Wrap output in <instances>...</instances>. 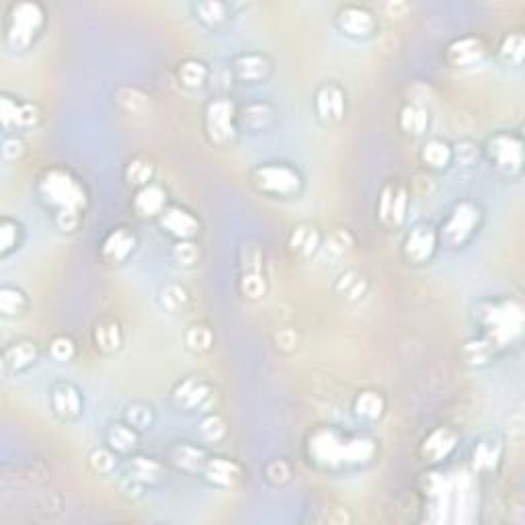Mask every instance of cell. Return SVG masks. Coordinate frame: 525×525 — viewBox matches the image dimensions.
Segmentation results:
<instances>
[{
	"mask_svg": "<svg viewBox=\"0 0 525 525\" xmlns=\"http://www.w3.org/2000/svg\"><path fill=\"white\" fill-rule=\"evenodd\" d=\"M458 441V433L454 429L436 427L423 437L418 454H421L423 462H427L429 466H437V464H444L455 452Z\"/></svg>",
	"mask_w": 525,
	"mask_h": 525,
	"instance_id": "obj_21",
	"label": "cell"
},
{
	"mask_svg": "<svg viewBox=\"0 0 525 525\" xmlns=\"http://www.w3.org/2000/svg\"><path fill=\"white\" fill-rule=\"evenodd\" d=\"M277 109L269 101H250L239 108V127L250 134H265L277 124Z\"/></svg>",
	"mask_w": 525,
	"mask_h": 525,
	"instance_id": "obj_25",
	"label": "cell"
},
{
	"mask_svg": "<svg viewBox=\"0 0 525 525\" xmlns=\"http://www.w3.org/2000/svg\"><path fill=\"white\" fill-rule=\"evenodd\" d=\"M306 454L308 460L323 470H352L374 462L378 445L368 436H355L337 427H316L308 436Z\"/></svg>",
	"mask_w": 525,
	"mask_h": 525,
	"instance_id": "obj_1",
	"label": "cell"
},
{
	"mask_svg": "<svg viewBox=\"0 0 525 525\" xmlns=\"http://www.w3.org/2000/svg\"><path fill=\"white\" fill-rule=\"evenodd\" d=\"M166 205H169V192L158 181L136 189L132 197V210L140 220H158V216L166 210Z\"/></svg>",
	"mask_w": 525,
	"mask_h": 525,
	"instance_id": "obj_22",
	"label": "cell"
},
{
	"mask_svg": "<svg viewBox=\"0 0 525 525\" xmlns=\"http://www.w3.org/2000/svg\"><path fill=\"white\" fill-rule=\"evenodd\" d=\"M203 134L211 146H232L239 136V108L228 97H216L203 108Z\"/></svg>",
	"mask_w": 525,
	"mask_h": 525,
	"instance_id": "obj_7",
	"label": "cell"
},
{
	"mask_svg": "<svg viewBox=\"0 0 525 525\" xmlns=\"http://www.w3.org/2000/svg\"><path fill=\"white\" fill-rule=\"evenodd\" d=\"M410 208V192L402 179H388L378 193L376 216L388 230H398L407 224Z\"/></svg>",
	"mask_w": 525,
	"mask_h": 525,
	"instance_id": "obj_9",
	"label": "cell"
},
{
	"mask_svg": "<svg viewBox=\"0 0 525 525\" xmlns=\"http://www.w3.org/2000/svg\"><path fill=\"white\" fill-rule=\"evenodd\" d=\"M472 318L478 334L489 341L497 352L515 345L523 334V306L513 298L476 302L472 308Z\"/></svg>",
	"mask_w": 525,
	"mask_h": 525,
	"instance_id": "obj_2",
	"label": "cell"
},
{
	"mask_svg": "<svg viewBox=\"0 0 525 525\" xmlns=\"http://www.w3.org/2000/svg\"><path fill=\"white\" fill-rule=\"evenodd\" d=\"M166 468L163 462L150 455H138L132 454L126 458V478L134 481L136 484L150 489V486H158L164 483Z\"/></svg>",
	"mask_w": 525,
	"mask_h": 525,
	"instance_id": "obj_26",
	"label": "cell"
},
{
	"mask_svg": "<svg viewBox=\"0 0 525 525\" xmlns=\"http://www.w3.org/2000/svg\"><path fill=\"white\" fill-rule=\"evenodd\" d=\"M45 14L43 5L35 0H19L11 3L5 13V45L13 54L32 50L35 42L45 29Z\"/></svg>",
	"mask_w": 525,
	"mask_h": 525,
	"instance_id": "obj_4",
	"label": "cell"
},
{
	"mask_svg": "<svg viewBox=\"0 0 525 525\" xmlns=\"http://www.w3.org/2000/svg\"><path fill=\"white\" fill-rule=\"evenodd\" d=\"M353 247L355 236L352 234V230H347V228H337V230H333L323 242V250L326 257L331 258H343L345 255L352 253Z\"/></svg>",
	"mask_w": 525,
	"mask_h": 525,
	"instance_id": "obj_49",
	"label": "cell"
},
{
	"mask_svg": "<svg viewBox=\"0 0 525 525\" xmlns=\"http://www.w3.org/2000/svg\"><path fill=\"white\" fill-rule=\"evenodd\" d=\"M105 444H108L119 458H127V455H132L138 450L140 433L121 418L119 423L109 425L108 433H105Z\"/></svg>",
	"mask_w": 525,
	"mask_h": 525,
	"instance_id": "obj_33",
	"label": "cell"
},
{
	"mask_svg": "<svg viewBox=\"0 0 525 525\" xmlns=\"http://www.w3.org/2000/svg\"><path fill=\"white\" fill-rule=\"evenodd\" d=\"M276 347L281 353H292L298 349V334L292 329H281L276 333Z\"/></svg>",
	"mask_w": 525,
	"mask_h": 525,
	"instance_id": "obj_56",
	"label": "cell"
},
{
	"mask_svg": "<svg viewBox=\"0 0 525 525\" xmlns=\"http://www.w3.org/2000/svg\"><path fill=\"white\" fill-rule=\"evenodd\" d=\"M497 56L509 66H521L525 58V37L521 33H505L497 48Z\"/></svg>",
	"mask_w": 525,
	"mask_h": 525,
	"instance_id": "obj_48",
	"label": "cell"
},
{
	"mask_svg": "<svg viewBox=\"0 0 525 525\" xmlns=\"http://www.w3.org/2000/svg\"><path fill=\"white\" fill-rule=\"evenodd\" d=\"M163 234L169 236L174 242L177 240H195L200 236L202 222L192 210L183 208L179 203H169L166 210L156 220Z\"/></svg>",
	"mask_w": 525,
	"mask_h": 525,
	"instance_id": "obj_16",
	"label": "cell"
},
{
	"mask_svg": "<svg viewBox=\"0 0 525 525\" xmlns=\"http://www.w3.org/2000/svg\"><path fill=\"white\" fill-rule=\"evenodd\" d=\"M42 109L33 101H23L19 97L9 93L0 95V124L5 134H19L27 129H35L42 124Z\"/></svg>",
	"mask_w": 525,
	"mask_h": 525,
	"instance_id": "obj_13",
	"label": "cell"
},
{
	"mask_svg": "<svg viewBox=\"0 0 525 525\" xmlns=\"http://www.w3.org/2000/svg\"><path fill=\"white\" fill-rule=\"evenodd\" d=\"M177 82L185 90H202L210 82V66L200 58H187L177 66Z\"/></svg>",
	"mask_w": 525,
	"mask_h": 525,
	"instance_id": "obj_36",
	"label": "cell"
},
{
	"mask_svg": "<svg viewBox=\"0 0 525 525\" xmlns=\"http://www.w3.org/2000/svg\"><path fill=\"white\" fill-rule=\"evenodd\" d=\"M258 193L271 200H294L304 192V174L290 163H261L250 173Z\"/></svg>",
	"mask_w": 525,
	"mask_h": 525,
	"instance_id": "obj_6",
	"label": "cell"
},
{
	"mask_svg": "<svg viewBox=\"0 0 525 525\" xmlns=\"http://www.w3.org/2000/svg\"><path fill=\"white\" fill-rule=\"evenodd\" d=\"M54 220V226L62 234H72L82 226V220H85V211H58V214H52Z\"/></svg>",
	"mask_w": 525,
	"mask_h": 525,
	"instance_id": "obj_55",
	"label": "cell"
},
{
	"mask_svg": "<svg viewBox=\"0 0 525 525\" xmlns=\"http://www.w3.org/2000/svg\"><path fill=\"white\" fill-rule=\"evenodd\" d=\"M386 397L380 390H376V388H365V390L357 392L352 405L353 415L368 423L380 421L386 415Z\"/></svg>",
	"mask_w": 525,
	"mask_h": 525,
	"instance_id": "obj_32",
	"label": "cell"
},
{
	"mask_svg": "<svg viewBox=\"0 0 525 525\" xmlns=\"http://www.w3.org/2000/svg\"><path fill=\"white\" fill-rule=\"evenodd\" d=\"M418 158L425 169L429 171H447L454 164L452 158V144L444 138H429L423 142L421 150H418Z\"/></svg>",
	"mask_w": 525,
	"mask_h": 525,
	"instance_id": "obj_34",
	"label": "cell"
},
{
	"mask_svg": "<svg viewBox=\"0 0 525 525\" xmlns=\"http://www.w3.org/2000/svg\"><path fill=\"white\" fill-rule=\"evenodd\" d=\"M156 300L158 306L164 312H169V314H179V312L189 306L192 295H189L187 287L179 284V281H166V284L161 286V290H158Z\"/></svg>",
	"mask_w": 525,
	"mask_h": 525,
	"instance_id": "obj_38",
	"label": "cell"
},
{
	"mask_svg": "<svg viewBox=\"0 0 525 525\" xmlns=\"http://www.w3.org/2000/svg\"><path fill=\"white\" fill-rule=\"evenodd\" d=\"M437 226L429 222H417L408 228L402 240V257L408 265H427L433 261L439 248Z\"/></svg>",
	"mask_w": 525,
	"mask_h": 525,
	"instance_id": "obj_14",
	"label": "cell"
},
{
	"mask_svg": "<svg viewBox=\"0 0 525 525\" xmlns=\"http://www.w3.org/2000/svg\"><path fill=\"white\" fill-rule=\"evenodd\" d=\"M239 294L248 302H261L267 295V277L261 271H242L239 279Z\"/></svg>",
	"mask_w": 525,
	"mask_h": 525,
	"instance_id": "obj_44",
	"label": "cell"
},
{
	"mask_svg": "<svg viewBox=\"0 0 525 525\" xmlns=\"http://www.w3.org/2000/svg\"><path fill=\"white\" fill-rule=\"evenodd\" d=\"M126 333L119 318L103 316L93 326V345L101 355H116L124 349Z\"/></svg>",
	"mask_w": 525,
	"mask_h": 525,
	"instance_id": "obj_27",
	"label": "cell"
},
{
	"mask_svg": "<svg viewBox=\"0 0 525 525\" xmlns=\"http://www.w3.org/2000/svg\"><path fill=\"white\" fill-rule=\"evenodd\" d=\"M173 261L183 269H193L202 261V248L197 240H177L171 250Z\"/></svg>",
	"mask_w": 525,
	"mask_h": 525,
	"instance_id": "obj_50",
	"label": "cell"
},
{
	"mask_svg": "<svg viewBox=\"0 0 525 525\" xmlns=\"http://www.w3.org/2000/svg\"><path fill=\"white\" fill-rule=\"evenodd\" d=\"M483 156L491 163L494 171L515 179L523 169V138L520 132H497L486 138L483 146Z\"/></svg>",
	"mask_w": 525,
	"mask_h": 525,
	"instance_id": "obj_8",
	"label": "cell"
},
{
	"mask_svg": "<svg viewBox=\"0 0 525 525\" xmlns=\"http://www.w3.org/2000/svg\"><path fill=\"white\" fill-rule=\"evenodd\" d=\"M384 9H386L388 13H390V17L394 19V17H402V14L407 13L408 6H407L405 3H388V5L384 6Z\"/></svg>",
	"mask_w": 525,
	"mask_h": 525,
	"instance_id": "obj_57",
	"label": "cell"
},
{
	"mask_svg": "<svg viewBox=\"0 0 525 525\" xmlns=\"http://www.w3.org/2000/svg\"><path fill=\"white\" fill-rule=\"evenodd\" d=\"M138 248V236L129 226H116L111 228L105 236L101 247H98V253H101L103 263L111 265V267H117V265H124L129 261V257L136 253Z\"/></svg>",
	"mask_w": 525,
	"mask_h": 525,
	"instance_id": "obj_17",
	"label": "cell"
},
{
	"mask_svg": "<svg viewBox=\"0 0 525 525\" xmlns=\"http://www.w3.org/2000/svg\"><path fill=\"white\" fill-rule=\"evenodd\" d=\"M25 140H23L21 134H5L3 136V146H0V155L6 163H14V161H21L23 155H25Z\"/></svg>",
	"mask_w": 525,
	"mask_h": 525,
	"instance_id": "obj_54",
	"label": "cell"
},
{
	"mask_svg": "<svg viewBox=\"0 0 525 525\" xmlns=\"http://www.w3.org/2000/svg\"><path fill=\"white\" fill-rule=\"evenodd\" d=\"M23 224L19 220H14L11 216L0 218V257L6 258L11 257L14 250H19L23 245Z\"/></svg>",
	"mask_w": 525,
	"mask_h": 525,
	"instance_id": "obj_41",
	"label": "cell"
},
{
	"mask_svg": "<svg viewBox=\"0 0 525 525\" xmlns=\"http://www.w3.org/2000/svg\"><path fill=\"white\" fill-rule=\"evenodd\" d=\"M124 421L127 425H132V427L138 433H144V431L152 429V425H155V421H156V413H155V408H152V405H148V402L134 400L124 408Z\"/></svg>",
	"mask_w": 525,
	"mask_h": 525,
	"instance_id": "obj_45",
	"label": "cell"
},
{
	"mask_svg": "<svg viewBox=\"0 0 525 525\" xmlns=\"http://www.w3.org/2000/svg\"><path fill=\"white\" fill-rule=\"evenodd\" d=\"M483 156V146H478L474 140L464 138L460 142L452 144V158L454 164L462 166V169H472L476 166Z\"/></svg>",
	"mask_w": 525,
	"mask_h": 525,
	"instance_id": "obj_51",
	"label": "cell"
},
{
	"mask_svg": "<svg viewBox=\"0 0 525 525\" xmlns=\"http://www.w3.org/2000/svg\"><path fill=\"white\" fill-rule=\"evenodd\" d=\"M119 455L108 444L97 445L89 454V468L97 476H111L117 468Z\"/></svg>",
	"mask_w": 525,
	"mask_h": 525,
	"instance_id": "obj_47",
	"label": "cell"
},
{
	"mask_svg": "<svg viewBox=\"0 0 525 525\" xmlns=\"http://www.w3.org/2000/svg\"><path fill=\"white\" fill-rule=\"evenodd\" d=\"M230 70L242 85H261L273 74V62L261 52H240L232 58Z\"/></svg>",
	"mask_w": 525,
	"mask_h": 525,
	"instance_id": "obj_18",
	"label": "cell"
},
{
	"mask_svg": "<svg viewBox=\"0 0 525 525\" xmlns=\"http://www.w3.org/2000/svg\"><path fill=\"white\" fill-rule=\"evenodd\" d=\"M484 220L481 203L474 200L455 202L437 228L439 245L447 248L468 247L478 234Z\"/></svg>",
	"mask_w": 525,
	"mask_h": 525,
	"instance_id": "obj_5",
	"label": "cell"
},
{
	"mask_svg": "<svg viewBox=\"0 0 525 525\" xmlns=\"http://www.w3.org/2000/svg\"><path fill=\"white\" fill-rule=\"evenodd\" d=\"M195 21H200L203 27L211 29V32H220L226 27L232 17V6L222 0H200V3L192 5Z\"/></svg>",
	"mask_w": 525,
	"mask_h": 525,
	"instance_id": "obj_31",
	"label": "cell"
},
{
	"mask_svg": "<svg viewBox=\"0 0 525 525\" xmlns=\"http://www.w3.org/2000/svg\"><path fill=\"white\" fill-rule=\"evenodd\" d=\"M505 445L499 437H484L472 447V470L478 474H489V472L497 470V466L503 460Z\"/></svg>",
	"mask_w": 525,
	"mask_h": 525,
	"instance_id": "obj_30",
	"label": "cell"
},
{
	"mask_svg": "<svg viewBox=\"0 0 525 525\" xmlns=\"http://www.w3.org/2000/svg\"><path fill=\"white\" fill-rule=\"evenodd\" d=\"M116 101L126 113L132 116H144L150 109V97L138 87H121L116 93Z\"/></svg>",
	"mask_w": 525,
	"mask_h": 525,
	"instance_id": "obj_43",
	"label": "cell"
},
{
	"mask_svg": "<svg viewBox=\"0 0 525 525\" xmlns=\"http://www.w3.org/2000/svg\"><path fill=\"white\" fill-rule=\"evenodd\" d=\"M50 410L62 423L79 421L85 415V397L80 388L68 380H60L50 390Z\"/></svg>",
	"mask_w": 525,
	"mask_h": 525,
	"instance_id": "obj_15",
	"label": "cell"
},
{
	"mask_svg": "<svg viewBox=\"0 0 525 525\" xmlns=\"http://www.w3.org/2000/svg\"><path fill=\"white\" fill-rule=\"evenodd\" d=\"M48 353L54 361L58 363H68L72 361L76 357V343L70 334L66 333H58L54 337L50 339L48 343Z\"/></svg>",
	"mask_w": 525,
	"mask_h": 525,
	"instance_id": "obj_52",
	"label": "cell"
},
{
	"mask_svg": "<svg viewBox=\"0 0 525 525\" xmlns=\"http://www.w3.org/2000/svg\"><path fill=\"white\" fill-rule=\"evenodd\" d=\"M334 25L349 40L365 42L378 33V17L368 6L347 3L341 5L334 13Z\"/></svg>",
	"mask_w": 525,
	"mask_h": 525,
	"instance_id": "obj_11",
	"label": "cell"
},
{
	"mask_svg": "<svg viewBox=\"0 0 525 525\" xmlns=\"http://www.w3.org/2000/svg\"><path fill=\"white\" fill-rule=\"evenodd\" d=\"M333 292L345 304H360L370 292L368 276L357 267H345L334 277Z\"/></svg>",
	"mask_w": 525,
	"mask_h": 525,
	"instance_id": "obj_28",
	"label": "cell"
},
{
	"mask_svg": "<svg viewBox=\"0 0 525 525\" xmlns=\"http://www.w3.org/2000/svg\"><path fill=\"white\" fill-rule=\"evenodd\" d=\"M245 476V470L236 460L222 458V455H210L208 464L202 472V478L214 489H232Z\"/></svg>",
	"mask_w": 525,
	"mask_h": 525,
	"instance_id": "obj_24",
	"label": "cell"
},
{
	"mask_svg": "<svg viewBox=\"0 0 525 525\" xmlns=\"http://www.w3.org/2000/svg\"><path fill=\"white\" fill-rule=\"evenodd\" d=\"M324 236L321 232V228L312 222H300L295 224L294 230L287 236V253L294 258V261L308 263L310 258H314L318 250L323 248Z\"/></svg>",
	"mask_w": 525,
	"mask_h": 525,
	"instance_id": "obj_19",
	"label": "cell"
},
{
	"mask_svg": "<svg viewBox=\"0 0 525 525\" xmlns=\"http://www.w3.org/2000/svg\"><path fill=\"white\" fill-rule=\"evenodd\" d=\"M37 360H40V347H37V343L32 339L13 341V343L5 345L3 355H0L3 371L13 376L25 374V371L33 368Z\"/></svg>",
	"mask_w": 525,
	"mask_h": 525,
	"instance_id": "obj_23",
	"label": "cell"
},
{
	"mask_svg": "<svg viewBox=\"0 0 525 525\" xmlns=\"http://www.w3.org/2000/svg\"><path fill=\"white\" fill-rule=\"evenodd\" d=\"M37 200L50 214L87 211L89 193L85 183L66 166H50L35 181Z\"/></svg>",
	"mask_w": 525,
	"mask_h": 525,
	"instance_id": "obj_3",
	"label": "cell"
},
{
	"mask_svg": "<svg viewBox=\"0 0 525 525\" xmlns=\"http://www.w3.org/2000/svg\"><path fill=\"white\" fill-rule=\"evenodd\" d=\"M216 343V337H214V331H211V326H208L205 323H192L183 333V345L189 353L193 355H205L210 353L211 349H214Z\"/></svg>",
	"mask_w": 525,
	"mask_h": 525,
	"instance_id": "obj_37",
	"label": "cell"
},
{
	"mask_svg": "<svg viewBox=\"0 0 525 525\" xmlns=\"http://www.w3.org/2000/svg\"><path fill=\"white\" fill-rule=\"evenodd\" d=\"M312 109H314L318 124L324 127L343 124L347 117V90L337 80L323 82L312 98Z\"/></svg>",
	"mask_w": 525,
	"mask_h": 525,
	"instance_id": "obj_12",
	"label": "cell"
},
{
	"mask_svg": "<svg viewBox=\"0 0 525 525\" xmlns=\"http://www.w3.org/2000/svg\"><path fill=\"white\" fill-rule=\"evenodd\" d=\"M155 174H156V164L152 163V158L144 155L129 158V163L124 169V179L127 185L134 189V192L155 181Z\"/></svg>",
	"mask_w": 525,
	"mask_h": 525,
	"instance_id": "obj_40",
	"label": "cell"
},
{
	"mask_svg": "<svg viewBox=\"0 0 525 525\" xmlns=\"http://www.w3.org/2000/svg\"><path fill=\"white\" fill-rule=\"evenodd\" d=\"M494 355H497V349H494L489 341L483 339L481 334L466 341L462 347V357L466 360L468 365H474V368H484V365H489L494 360Z\"/></svg>",
	"mask_w": 525,
	"mask_h": 525,
	"instance_id": "obj_42",
	"label": "cell"
},
{
	"mask_svg": "<svg viewBox=\"0 0 525 525\" xmlns=\"http://www.w3.org/2000/svg\"><path fill=\"white\" fill-rule=\"evenodd\" d=\"M486 54H489V48L483 37L462 35L447 43L445 62L454 68H470L481 64Z\"/></svg>",
	"mask_w": 525,
	"mask_h": 525,
	"instance_id": "obj_20",
	"label": "cell"
},
{
	"mask_svg": "<svg viewBox=\"0 0 525 525\" xmlns=\"http://www.w3.org/2000/svg\"><path fill=\"white\" fill-rule=\"evenodd\" d=\"M210 460V454L203 445L197 444H177L169 450V462L174 468L192 476H202L205 464Z\"/></svg>",
	"mask_w": 525,
	"mask_h": 525,
	"instance_id": "obj_29",
	"label": "cell"
},
{
	"mask_svg": "<svg viewBox=\"0 0 525 525\" xmlns=\"http://www.w3.org/2000/svg\"><path fill=\"white\" fill-rule=\"evenodd\" d=\"M29 310V295L19 286L5 284L0 287V316L21 318Z\"/></svg>",
	"mask_w": 525,
	"mask_h": 525,
	"instance_id": "obj_39",
	"label": "cell"
},
{
	"mask_svg": "<svg viewBox=\"0 0 525 525\" xmlns=\"http://www.w3.org/2000/svg\"><path fill=\"white\" fill-rule=\"evenodd\" d=\"M216 400V388L203 376H187L179 380L171 390V405L183 413H210Z\"/></svg>",
	"mask_w": 525,
	"mask_h": 525,
	"instance_id": "obj_10",
	"label": "cell"
},
{
	"mask_svg": "<svg viewBox=\"0 0 525 525\" xmlns=\"http://www.w3.org/2000/svg\"><path fill=\"white\" fill-rule=\"evenodd\" d=\"M228 425L224 421V417L220 413H203L200 425H197V437H200L203 444H220L226 437Z\"/></svg>",
	"mask_w": 525,
	"mask_h": 525,
	"instance_id": "obj_46",
	"label": "cell"
},
{
	"mask_svg": "<svg viewBox=\"0 0 525 525\" xmlns=\"http://www.w3.org/2000/svg\"><path fill=\"white\" fill-rule=\"evenodd\" d=\"M263 476L271 486L281 489V486H286L292 481V466L286 460H271L265 464Z\"/></svg>",
	"mask_w": 525,
	"mask_h": 525,
	"instance_id": "obj_53",
	"label": "cell"
},
{
	"mask_svg": "<svg viewBox=\"0 0 525 525\" xmlns=\"http://www.w3.org/2000/svg\"><path fill=\"white\" fill-rule=\"evenodd\" d=\"M398 127L408 138H421L429 127V113L421 103L407 101L398 111Z\"/></svg>",
	"mask_w": 525,
	"mask_h": 525,
	"instance_id": "obj_35",
	"label": "cell"
}]
</instances>
